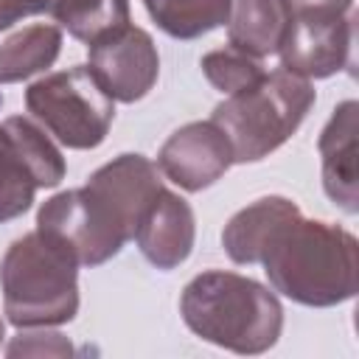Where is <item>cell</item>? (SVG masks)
I'll return each instance as SVG.
<instances>
[{
  "label": "cell",
  "instance_id": "cell-21",
  "mask_svg": "<svg viewBox=\"0 0 359 359\" xmlns=\"http://www.w3.org/2000/svg\"><path fill=\"white\" fill-rule=\"evenodd\" d=\"M289 17H314V14H351L353 0H283Z\"/></svg>",
  "mask_w": 359,
  "mask_h": 359
},
{
  "label": "cell",
  "instance_id": "cell-18",
  "mask_svg": "<svg viewBox=\"0 0 359 359\" xmlns=\"http://www.w3.org/2000/svg\"><path fill=\"white\" fill-rule=\"evenodd\" d=\"M3 126L17 140V146L25 157V163L31 165L39 188H53L65 180V174H67L65 157H62L59 146L53 143V137H48V132L36 121L22 118V115H11L3 121Z\"/></svg>",
  "mask_w": 359,
  "mask_h": 359
},
{
  "label": "cell",
  "instance_id": "cell-3",
  "mask_svg": "<svg viewBox=\"0 0 359 359\" xmlns=\"http://www.w3.org/2000/svg\"><path fill=\"white\" fill-rule=\"evenodd\" d=\"M180 314L199 339L244 356L269 351L283 331L278 294L247 275L224 269L191 278L180 294Z\"/></svg>",
  "mask_w": 359,
  "mask_h": 359
},
{
  "label": "cell",
  "instance_id": "cell-10",
  "mask_svg": "<svg viewBox=\"0 0 359 359\" xmlns=\"http://www.w3.org/2000/svg\"><path fill=\"white\" fill-rule=\"evenodd\" d=\"M194 238L196 219L191 205L180 194L160 188L135 227V241L143 258L157 269H177L191 255Z\"/></svg>",
  "mask_w": 359,
  "mask_h": 359
},
{
  "label": "cell",
  "instance_id": "cell-13",
  "mask_svg": "<svg viewBox=\"0 0 359 359\" xmlns=\"http://www.w3.org/2000/svg\"><path fill=\"white\" fill-rule=\"evenodd\" d=\"M289 25L283 0H233L227 20V45L264 59L278 53Z\"/></svg>",
  "mask_w": 359,
  "mask_h": 359
},
{
  "label": "cell",
  "instance_id": "cell-17",
  "mask_svg": "<svg viewBox=\"0 0 359 359\" xmlns=\"http://www.w3.org/2000/svg\"><path fill=\"white\" fill-rule=\"evenodd\" d=\"M36 188V177L25 163L17 140L0 123V224L28 210Z\"/></svg>",
  "mask_w": 359,
  "mask_h": 359
},
{
  "label": "cell",
  "instance_id": "cell-20",
  "mask_svg": "<svg viewBox=\"0 0 359 359\" xmlns=\"http://www.w3.org/2000/svg\"><path fill=\"white\" fill-rule=\"evenodd\" d=\"M8 356H67L73 353V345L59 334V331H28L17 334L11 345L6 348Z\"/></svg>",
  "mask_w": 359,
  "mask_h": 359
},
{
  "label": "cell",
  "instance_id": "cell-7",
  "mask_svg": "<svg viewBox=\"0 0 359 359\" xmlns=\"http://www.w3.org/2000/svg\"><path fill=\"white\" fill-rule=\"evenodd\" d=\"M87 67L98 87L121 104L140 101L160 76L154 39L149 36V31L132 22L87 45Z\"/></svg>",
  "mask_w": 359,
  "mask_h": 359
},
{
  "label": "cell",
  "instance_id": "cell-22",
  "mask_svg": "<svg viewBox=\"0 0 359 359\" xmlns=\"http://www.w3.org/2000/svg\"><path fill=\"white\" fill-rule=\"evenodd\" d=\"M48 3L50 0H0V31L11 28L22 17L48 11Z\"/></svg>",
  "mask_w": 359,
  "mask_h": 359
},
{
  "label": "cell",
  "instance_id": "cell-11",
  "mask_svg": "<svg viewBox=\"0 0 359 359\" xmlns=\"http://www.w3.org/2000/svg\"><path fill=\"white\" fill-rule=\"evenodd\" d=\"M320 160H323V188L328 199L342 208L345 213L359 210V104L342 101L334 115L328 118L325 129L317 140Z\"/></svg>",
  "mask_w": 359,
  "mask_h": 359
},
{
  "label": "cell",
  "instance_id": "cell-6",
  "mask_svg": "<svg viewBox=\"0 0 359 359\" xmlns=\"http://www.w3.org/2000/svg\"><path fill=\"white\" fill-rule=\"evenodd\" d=\"M25 107L34 121L67 149L101 146L115 118V101L98 87L87 65L36 79L25 90Z\"/></svg>",
  "mask_w": 359,
  "mask_h": 359
},
{
  "label": "cell",
  "instance_id": "cell-23",
  "mask_svg": "<svg viewBox=\"0 0 359 359\" xmlns=\"http://www.w3.org/2000/svg\"><path fill=\"white\" fill-rule=\"evenodd\" d=\"M3 337H6V325H3V320H0V342H3Z\"/></svg>",
  "mask_w": 359,
  "mask_h": 359
},
{
  "label": "cell",
  "instance_id": "cell-8",
  "mask_svg": "<svg viewBox=\"0 0 359 359\" xmlns=\"http://www.w3.org/2000/svg\"><path fill=\"white\" fill-rule=\"evenodd\" d=\"M356 20L353 14L289 17L280 39V67L303 79H328L353 62Z\"/></svg>",
  "mask_w": 359,
  "mask_h": 359
},
{
  "label": "cell",
  "instance_id": "cell-12",
  "mask_svg": "<svg viewBox=\"0 0 359 359\" xmlns=\"http://www.w3.org/2000/svg\"><path fill=\"white\" fill-rule=\"evenodd\" d=\"M300 208L286 196H261L252 205L241 208L222 230L224 252L233 264H258L261 247L269 238V233Z\"/></svg>",
  "mask_w": 359,
  "mask_h": 359
},
{
  "label": "cell",
  "instance_id": "cell-4",
  "mask_svg": "<svg viewBox=\"0 0 359 359\" xmlns=\"http://www.w3.org/2000/svg\"><path fill=\"white\" fill-rule=\"evenodd\" d=\"M3 311L17 328H50L79 311V264L39 230L17 238L0 261Z\"/></svg>",
  "mask_w": 359,
  "mask_h": 359
},
{
  "label": "cell",
  "instance_id": "cell-15",
  "mask_svg": "<svg viewBox=\"0 0 359 359\" xmlns=\"http://www.w3.org/2000/svg\"><path fill=\"white\" fill-rule=\"evenodd\" d=\"M48 14L84 45L129 25V0H50Z\"/></svg>",
  "mask_w": 359,
  "mask_h": 359
},
{
  "label": "cell",
  "instance_id": "cell-16",
  "mask_svg": "<svg viewBox=\"0 0 359 359\" xmlns=\"http://www.w3.org/2000/svg\"><path fill=\"white\" fill-rule=\"evenodd\" d=\"M149 17L174 39H196L230 20L233 0H154Z\"/></svg>",
  "mask_w": 359,
  "mask_h": 359
},
{
  "label": "cell",
  "instance_id": "cell-19",
  "mask_svg": "<svg viewBox=\"0 0 359 359\" xmlns=\"http://www.w3.org/2000/svg\"><path fill=\"white\" fill-rule=\"evenodd\" d=\"M202 73L205 79L224 95H233L250 84H255L266 70L261 65V59L233 48V45H224L219 50H210L202 56Z\"/></svg>",
  "mask_w": 359,
  "mask_h": 359
},
{
  "label": "cell",
  "instance_id": "cell-2",
  "mask_svg": "<svg viewBox=\"0 0 359 359\" xmlns=\"http://www.w3.org/2000/svg\"><path fill=\"white\" fill-rule=\"evenodd\" d=\"M258 264H264L269 286L300 306L328 309L356 294L359 244L353 233L331 222L303 219L300 210L269 233Z\"/></svg>",
  "mask_w": 359,
  "mask_h": 359
},
{
  "label": "cell",
  "instance_id": "cell-5",
  "mask_svg": "<svg viewBox=\"0 0 359 359\" xmlns=\"http://www.w3.org/2000/svg\"><path fill=\"white\" fill-rule=\"evenodd\" d=\"M314 98L309 79L278 67L216 104L210 121L224 132L233 163H258L300 129Z\"/></svg>",
  "mask_w": 359,
  "mask_h": 359
},
{
  "label": "cell",
  "instance_id": "cell-24",
  "mask_svg": "<svg viewBox=\"0 0 359 359\" xmlns=\"http://www.w3.org/2000/svg\"><path fill=\"white\" fill-rule=\"evenodd\" d=\"M149 3H154V0H143V6H149Z\"/></svg>",
  "mask_w": 359,
  "mask_h": 359
},
{
  "label": "cell",
  "instance_id": "cell-1",
  "mask_svg": "<svg viewBox=\"0 0 359 359\" xmlns=\"http://www.w3.org/2000/svg\"><path fill=\"white\" fill-rule=\"evenodd\" d=\"M160 188V168L149 157L118 154L81 188L50 196L36 213V230L79 266H98L135 238V227Z\"/></svg>",
  "mask_w": 359,
  "mask_h": 359
},
{
  "label": "cell",
  "instance_id": "cell-14",
  "mask_svg": "<svg viewBox=\"0 0 359 359\" xmlns=\"http://www.w3.org/2000/svg\"><path fill=\"white\" fill-rule=\"evenodd\" d=\"M62 50V28L50 22H34L14 31L0 42V84L25 81L48 70Z\"/></svg>",
  "mask_w": 359,
  "mask_h": 359
},
{
  "label": "cell",
  "instance_id": "cell-9",
  "mask_svg": "<svg viewBox=\"0 0 359 359\" xmlns=\"http://www.w3.org/2000/svg\"><path fill=\"white\" fill-rule=\"evenodd\" d=\"M230 165V143L213 121H191L174 129L157 154L160 174L191 194L213 185Z\"/></svg>",
  "mask_w": 359,
  "mask_h": 359
}]
</instances>
